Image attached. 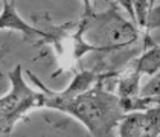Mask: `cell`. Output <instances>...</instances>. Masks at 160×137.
<instances>
[{
    "label": "cell",
    "instance_id": "cell-1",
    "mask_svg": "<svg viewBox=\"0 0 160 137\" xmlns=\"http://www.w3.org/2000/svg\"><path fill=\"white\" fill-rule=\"evenodd\" d=\"M43 107L70 114L93 137H116L114 128L125 117L121 98L104 87V81H99L95 87L73 99L55 100L43 96Z\"/></svg>",
    "mask_w": 160,
    "mask_h": 137
},
{
    "label": "cell",
    "instance_id": "cell-2",
    "mask_svg": "<svg viewBox=\"0 0 160 137\" xmlns=\"http://www.w3.org/2000/svg\"><path fill=\"white\" fill-rule=\"evenodd\" d=\"M84 22V38L90 44L102 49V53L128 50L139 40L140 29L133 20L122 17L119 8L111 5L104 12L81 17Z\"/></svg>",
    "mask_w": 160,
    "mask_h": 137
},
{
    "label": "cell",
    "instance_id": "cell-3",
    "mask_svg": "<svg viewBox=\"0 0 160 137\" xmlns=\"http://www.w3.org/2000/svg\"><path fill=\"white\" fill-rule=\"evenodd\" d=\"M11 88L0 98V134L12 131L17 122H20L28 113L37 107H43L41 90H34L28 86L23 78V67L17 64L9 72Z\"/></svg>",
    "mask_w": 160,
    "mask_h": 137
},
{
    "label": "cell",
    "instance_id": "cell-4",
    "mask_svg": "<svg viewBox=\"0 0 160 137\" xmlns=\"http://www.w3.org/2000/svg\"><path fill=\"white\" fill-rule=\"evenodd\" d=\"M2 14H0V31L2 29H11L20 32L29 41H48L50 43V31L49 29H40L37 26L26 23L17 12L15 0H2Z\"/></svg>",
    "mask_w": 160,
    "mask_h": 137
},
{
    "label": "cell",
    "instance_id": "cell-5",
    "mask_svg": "<svg viewBox=\"0 0 160 137\" xmlns=\"http://www.w3.org/2000/svg\"><path fill=\"white\" fill-rule=\"evenodd\" d=\"M133 70L140 76H154L160 72V44L154 43L151 38H147L143 52L134 60Z\"/></svg>",
    "mask_w": 160,
    "mask_h": 137
},
{
    "label": "cell",
    "instance_id": "cell-6",
    "mask_svg": "<svg viewBox=\"0 0 160 137\" xmlns=\"http://www.w3.org/2000/svg\"><path fill=\"white\" fill-rule=\"evenodd\" d=\"M119 137H143L145 131V113L136 111L125 114L118 125Z\"/></svg>",
    "mask_w": 160,
    "mask_h": 137
},
{
    "label": "cell",
    "instance_id": "cell-7",
    "mask_svg": "<svg viewBox=\"0 0 160 137\" xmlns=\"http://www.w3.org/2000/svg\"><path fill=\"white\" fill-rule=\"evenodd\" d=\"M140 78L137 72H134L133 69L125 72L123 75H118V81H116V95L123 99V98H133L140 95V87H139V82H140Z\"/></svg>",
    "mask_w": 160,
    "mask_h": 137
},
{
    "label": "cell",
    "instance_id": "cell-8",
    "mask_svg": "<svg viewBox=\"0 0 160 137\" xmlns=\"http://www.w3.org/2000/svg\"><path fill=\"white\" fill-rule=\"evenodd\" d=\"M159 102L160 99H156V98H148V96L137 95V96H133V98L121 99V105H122V110L125 111V114H128V113L136 111H147L148 108L157 105Z\"/></svg>",
    "mask_w": 160,
    "mask_h": 137
},
{
    "label": "cell",
    "instance_id": "cell-9",
    "mask_svg": "<svg viewBox=\"0 0 160 137\" xmlns=\"http://www.w3.org/2000/svg\"><path fill=\"white\" fill-rule=\"evenodd\" d=\"M143 113H145L143 137H157L160 134V102Z\"/></svg>",
    "mask_w": 160,
    "mask_h": 137
},
{
    "label": "cell",
    "instance_id": "cell-10",
    "mask_svg": "<svg viewBox=\"0 0 160 137\" xmlns=\"http://www.w3.org/2000/svg\"><path fill=\"white\" fill-rule=\"evenodd\" d=\"M149 5L151 0H133V8H134L136 14V23L140 31L145 29V23H147V15L149 11Z\"/></svg>",
    "mask_w": 160,
    "mask_h": 137
},
{
    "label": "cell",
    "instance_id": "cell-11",
    "mask_svg": "<svg viewBox=\"0 0 160 137\" xmlns=\"http://www.w3.org/2000/svg\"><path fill=\"white\" fill-rule=\"evenodd\" d=\"M160 27V3L156 6H149V11L147 15V23H145V29H143V34H145V40L149 37V32L154 31V29H159Z\"/></svg>",
    "mask_w": 160,
    "mask_h": 137
},
{
    "label": "cell",
    "instance_id": "cell-12",
    "mask_svg": "<svg viewBox=\"0 0 160 137\" xmlns=\"http://www.w3.org/2000/svg\"><path fill=\"white\" fill-rule=\"evenodd\" d=\"M140 95L148 98L160 99V75H154L143 87L140 88Z\"/></svg>",
    "mask_w": 160,
    "mask_h": 137
},
{
    "label": "cell",
    "instance_id": "cell-13",
    "mask_svg": "<svg viewBox=\"0 0 160 137\" xmlns=\"http://www.w3.org/2000/svg\"><path fill=\"white\" fill-rule=\"evenodd\" d=\"M152 2H154V0H151V5H152ZM151 5H149V6H151Z\"/></svg>",
    "mask_w": 160,
    "mask_h": 137
},
{
    "label": "cell",
    "instance_id": "cell-14",
    "mask_svg": "<svg viewBox=\"0 0 160 137\" xmlns=\"http://www.w3.org/2000/svg\"><path fill=\"white\" fill-rule=\"evenodd\" d=\"M157 137H160V134H159V136H157Z\"/></svg>",
    "mask_w": 160,
    "mask_h": 137
}]
</instances>
